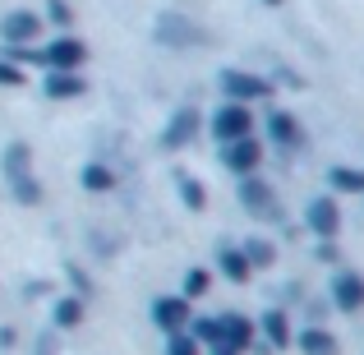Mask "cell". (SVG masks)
Here are the masks:
<instances>
[{
    "instance_id": "obj_17",
    "label": "cell",
    "mask_w": 364,
    "mask_h": 355,
    "mask_svg": "<svg viewBox=\"0 0 364 355\" xmlns=\"http://www.w3.org/2000/svg\"><path fill=\"white\" fill-rule=\"evenodd\" d=\"M176 189H180V194H185V203L194 208V213H198V208H203V185H198L194 176H185V171H180V176H176Z\"/></svg>"
},
{
    "instance_id": "obj_6",
    "label": "cell",
    "mask_w": 364,
    "mask_h": 355,
    "mask_svg": "<svg viewBox=\"0 0 364 355\" xmlns=\"http://www.w3.org/2000/svg\"><path fill=\"white\" fill-rule=\"evenodd\" d=\"M152 319H157L166 332H180V328L189 323V304H185V300H176V295H166V300L152 304Z\"/></svg>"
},
{
    "instance_id": "obj_23",
    "label": "cell",
    "mask_w": 364,
    "mask_h": 355,
    "mask_svg": "<svg viewBox=\"0 0 364 355\" xmlns=\"http://www.w3.org/2000/svg\"><path fill=\"white\" fill-rule=\"evenodd\" d=\"M203 291H208V272H203V267H194V272L185 277V295H203Z\"/></svg>"
},
{
    "instance_id": "obj_14",
    "label": "cell",
    "mask_w": 364,
    "mask_h": 355,
    "mask_svg": "<svg viewBox=\"0 0 364 355\" xmlns=\"http://www.w3.org/2000/svg\"><path fill=\"white\" fill-rule=\"evenodd\" d=\"M222 267L235 277V282H249V272H254V267H249V258L240 254V249H222Z\"/></svg>"
},
{
    "instance_id": "obj_21",
    "label": "cell",
    "mask_w": 364,
    "mask_h": 355,
    "mask_svg": "<svg viewBox=\"0 0 364 355\" xmlns=\"http://www.w3.org/2000/svg\"><path fill=\"white\" fill-rule=\"evenodd\" d=\"M267 337H272L277 341V346H286V341H291V328H286V319H282V314H267Z\"/></svg>"
},
{
    "instance_id": "obj_2",
    "label": "cell",
    "mask_w": 364,
    "mask_h": 355,
    "mask_svg": "<svg viewBox=\"0 0 364 355\" xmlns=\"http://www.w3.org/2000/svg\"><path fill=\"white\" fill-rule=\"evenodd\" d=\"M42 55H46V65H51V74H79V65L88 60V46H83L79 37H65L60 33Z\"/></svg>"
},
{
    "instance_id": "obj_12",
    "label": "cell",
    "mask_w": 364,
    "mask_h": 355,
    "mask_svg": "<svg viewBox=\"0 0 364 355\" xmlns=\"http://www.w3.org/2000/svg\"><path fill=\"white\" fill-rule=\"evenodd\" d=\"M240 198H245L249 208H258V217H272V194H267V185H258L254 176L240 185Z\"/></svg>"
},
{
    "instance_id": "obj_24",
    "label": "cell",
    "mask_w": 364,
    "mask_h": 355,
    "mask_svg": "<svg viewBox=\"0 0 364 355\" xmlns=\"http://www.w3.org/2000/svg\"><path fill=\"white\" fill-rule=\"evenodd\" d=\"M0 83H5V88H18V83H23V70H14V60H0Z\"/></svg>"
},
{
    "instance_id": "obj_26",
    "label": "cell",
    "mask_w": 364,
    "mask_h": 355,
    "mask_svg": "<svg viewBox=\"0 0 364 355\" xmlns=\"http://www.w3.org/2000/svg\"><path fill=\"white\" fill-rule=\"evenodd\" d=\"M267 5H282V0H267Z\"/></svg>"
},
{
    "instance_id": "obj_3",
    "label": "cell",
    "mask_w": 364,
    "mask_h": 355,
    "mask_svg": "<svg viewBox=\"0 0 364 355\" xmlns=\"http://www.w3.org/2000/svg\"><path fill=\"white\" fill-rule=\"evenodd\" d=\"M222 88H226V97L231 102H263L267 92H272V83L267 79H258V74H245V70H226L222 74Z\"/></svg>"
},
{
    "instance_id": "obj_16",
    "label": "cell",
    "mask_w": 364,
    "mask_h": 355,
    "mask_svg": "<svg viewBox=\"0 0 364 355\" xmlns=\"http://www.w3.org/2000/svg\"><path fill=\"white\" fill-rule=\"evenodd\" d=\"M304 351H309V355H337V341H332L323 328H309V332H304Z\"/></svg>"
},
{
    "instance_id": "obj_20",
    "label": "cell",
    "mask_w": 364,
    "mask_h": 355,
    "mask_svg": "<svg viewBox=\"0 0 364 355\" xmlns=\"http://www.w3.org/2000/svg\"><path fill=\"white\" fill-rule=\"evenodd\" d=\"M83 185H88V189H111L116 176H111L107 166H88V171H83Z\"/></svg>"
},
{
    "instance_id": "obj_11",
    "label": "cell",
    "mask_w": 364,
    "mask_h": 355,
    "mask_svg": "<svg viewBox=\"0 0 364 355\" xmlns=\"http://www.w3.org/2000/svg\"><path fill=\"white\" fill-rule=\"evenodd\" d=\"M5 176L9 180L33 176V152H28V143H9V152H5Z\"/></svg>"
},
{
    "instance_id": "obj_10",
    "label": "cell",
    "mask_w": 364,
    "mask_h": 355,
    "mask_svg": "<svg viewBox=\"0 0 364 355\" xmlns=\"http://www.w3.org/2000/svg\"><path fill=\"white\" fill-rule=\"evenodd\" d=\"M83 92H88V83L79 79V74H51V79H46V97H83Z\"/></svg>"
},
{
    "instance_id": "obj_7",
    "label": "cell",
    "mask_w": 364,
    "mask_h": 355,
    "mask_svg": "<svg viewBox=\"0 0 364 355\" xmlns=\"http://www.w3.org/2000/svg\"><path fill=\"white\" fill-rule=\"evenodd\" d=\"M332 300H337L341 309H360L364 304V282L355 272H341L337 282H332Z\"/></svg>"
},
{
    "instance_id": "obj_1",
    "label": "cell",
    "mask_w": 364,
    "mask_h": 355,
    "mask_svg": "<svg viewBox=\"0 0 364 355\" xmlns=\"http://www.w3.org/2000/svg\"><path fill=\"white\" fill-rule=\"evenodd\" d=\"M249 134H254V116H249V107H240V102H226V107L213 116V139L240 143Z\"/></svg>"
},
{
    "instance_id": "obj_18",
    "label": "cell",
    "mask_w": 364,
    "mask_h": 355,
    "mask_svg": "<svg viewBox=\"0 0 364 355\" xmlns=\"http://www.w3.org/2000/svg\"><path fill=\"white\" fill-rule=\"evenodd\" d=\"M240 254L249 258V267H267V263H272V245H267V240H249Z\"/></svg>"
},
{
    "instance_id": "obj_19",
    "label": "cell",
    "mask_w": 364,
    "mask_h": 355,
    "mask_svg": "<svg viewBox=\"0 0 364 355\" xmlns=\"http://www.w3.org/2000/svg\"><path fill=\"white\" fill-rule=\"evenodd\" d=\"M79 319H83V304L79 300H60V304H55V323H60V328H74Z\"/></svg>"
},
{
    "instance_id": "obj_8",
    "label": "cell",
    "mask_w": 364,
    "mask_h": 355,
    "mask_svg": "<svg viewBox=\"0 0 364 355\" xmlns=\"http://www.w3.org/2000/svg\"><path fill=\"white\" fill-rule=\"evenodd\" d=\"M309 226L318 235H337V226H341L337 203H332V198H314V203H309Z\"/></svg>"
},
{
    "instance_id": "obj_5",
    "label": "cell",
    "mask_w": 364,
    "mask_h": 355,
    "mask_svg": "<svg viewBox=\"0 0 364 355\" xmlns=\"http://www.w3.org/2000/svg\"><path fill=\"white\" fill-rule=\"evenodd\" d=\"M258 161H263V143H258L254 134H249V139H240V143H226V166H231V171L254 176Z\"/></svg>"
},
{
    "instance_id": "obj_9",
    "label": "cell",
    "mask_w": 364,
    "mask_h": 355,
    "mask_svg": "<svg viewBox=\"0 0 364 355\" xmlns=\"http://www.w3.org/2000/svg\"><path fill=\"white\" fill-rule=\"evenodd\" d=\"M267 129H272V139L282 143V148H295V143H300V124H295V116H286V111H272V116H267Z\"/></svg>"
},
{
    "instance_id": "obj_22",
    "label": "cell",
    "mask_w": 364,
    "mask_h": 355,
    "mask_svg": "<svg viewBox=\"0 0 364 355\" xmlns=\"http://www.w3.org/2000/svg\"><path fill=\"white\" fill-rule=\"evenodd\" d=\"M46 14H51L55 28H70V23H74V9L65 5V0H51V9H46Z\"/></svg>"
},
{
    "instance_id": "obj_4",
    "label": "cell",
    "mask_w": 364,
    "mask_h": 355,
    "mask_svg": "<svg viewBox=\"0 0 364 355\" xmlns=\"http://www.w3.org/2000/svg\"><path fill=\"white\" fill-rule=\"evenodd\" d=\"M37 33H42V18H37L33 9H9V14L0 18V37H5L9 46H28V42H37Z\"/></svg>"
},
{
    "instance_id": "obj_25",
    "label": "cell",
    "mask_w": 364,
    "mask_h": 355,
    "mask_svg": "<svg viewBox=\"0 0 364 355\" xmlns=\"http://www.w3.org/2000/svg\"><path fill=\"white\" fill-rule=\"evenodd\" d=\"M171 355H198V346L189 337H176V341H171Z\"/></svg>"
},
{
    "instance_id": "obj_15",
    "label": "cell",
    "mask_w": 364,
    "mask_h": 355,
    "mask_svg": "<svg viewBox=\"0 0 364 355\" xmlns=\"http://www.w3.org/2000/svg\"><path fill=\"white\" fill-rule=\"evenodd\" d=\"M332 185H337V189H350V194H364V171L337 166V171H332Z\"/></svg>"
},
{
    "instance_id": "obj_13",
    "label": "cell",
    "mask_w": 364,
    "mask_h": 355,
    "mask_svg": "<svg viewBox=\"0 0 364 355\" xmlns=\"http://www.w3.org/2000/svg\"><path fill=\"white\" fill-rule=\"evenodd\" d=\"M194 124H198V116H194V111H180V116L176 120H171V129H166V143H189V134H194Z\"/></svg>"
}]
</instances>
